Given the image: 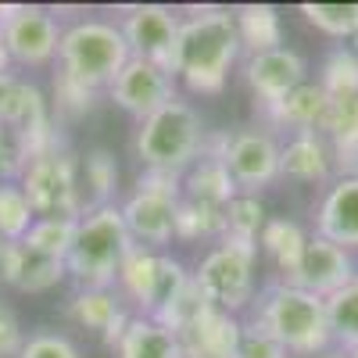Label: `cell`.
<instances>
[{"mask_svg":"<svg viewBox=\"0 0 358 358\" xmlns=\"http://www.w3.org/2000/svg\"><path fill=\"white\" fill-rule=\"evenodd\" d=\"M241 36L226 8H197L179 25V40L172 54V76L183 79L190 94H222L229 69L241 57Z\"/></svg>","mask_w":358,"mask_h":358,"instance_id":"1","label":"cell"},{"mask_svg":"<svg viewBox=\"0 0 358 358\" xmlns=\"http://www.w3.org/2000/svg\"><path fill=\"white\" fill-rule=\"evenodd\" d=\"M251 326H258L287 355H297V358H315L326 348H334L326 301L283 280L268 283L258 294V301L251 305Z\"/></svg>","mask_w":358,"mask_h":358,"instance_id":"2","label":"cell"},{"mask_svg":"<svg viewBox=\"0 0 358 358\" xmlns=\"http://www.w3.org/2000/svg\"><path fill=\"white\" fill-rule=\"evenodd\" d=\"M133 248L136 244L126 229L122 208L118 204L86 208L76 222V241L65 258V268L79 290H111L118 280V268H122Z\"/></svg>","mask_w":358,"mask_h":358,"instance_id":"3","label":"cell"},{"mask_svg":"<svg viewBox=\"0 0 358 358\" xmlns=\"http://www.w3.org/2000/svg\"><path fill=\"white\" fill-rule=\"evenodd\" d=\"M129 47L118 22L108 18H79L72 25H62V43H57V72L79 83L83 90H104L115 83V76L126 69Z\"/></svg>","mask_w":358,"mask_h":358,"instance_id":"4","label":"cell"},{"mask_svg":"<svg viewBox=\"0 0 358 358\" xmlns=\"http://www.w3.org/2000/svg\"><path fill=\"white\" fill-rule=\"evenodd\" d=\"M208 129L201 126V115L187 101H169L155 115H147L136 129V158L151 172L183 176L204 151Z\"/></svg>","mask_w":358,"mask_h":358,"instance_id":"5","label":"cell"},{"mask_svg":"<svg viewBox=\"0 0 358 358\" xmlns=\"http://www.w3.org/2000/svg\"><path fill=\"white\" fill-rule=\"evenodd\" d=\"M255 258L258 244L219 241L194 268V287L212 308L241 315L255 305Z\"/></svg>","mask_w":358,"mask_h":358,"instance_id":"6","label":"cell"},{"mask_svg":"<svg viewBox=\"0 0 358 358\" xmlns=\"http://www.w3.org/2000/svg\"><path fill=\"white\" fill-rule=\"evenodd\" d=\"M18 187L25 190L36 219H79L86 212L79 187V162L62 143L29 158V165L18 176Z\"/></svg>","mask_w":358,"mask_h":358,"instance_id":"7","label":"cell"},{"mask_svg":"<svg viewBox=\"0 0 358 358\" xmlns=\"http://www.w3.org/2000/svg\"><path fill=\"white\" fill-rule=\"evenodd\" d=\"M183 197V176H169V172H151L143 169L133 194L118 204L122 208L126 229L133 236V244L162 251L172 236H176V208Z\"/></svg>","mask_w":358,"mask_h":358,"instance_id":"8","label":"cell"},{"mask_svg":"<svg viewBox=\"0 0 358 358\" xmlns=\"http://www.w3.org/2000/svg\"><path fill=\"white\" fill-rule=\"evenodd\" d=\"M190 273L183 268V262L172 258V255H162V251H151V248H133L118 268V287H122L126 301H133L140 308V315H162L179 294L190 287Z\"/></svg>","mask_w":358,"mask_h":358,"instance_id":"9","label":"cell"},{"mask_svg":"<svg viewBox=\"0 0 358 358\" xmlns=\"http://www.w3.org/2000/svg\"><path fill=\"white\" fill-rule=\"evenodd\" d=\"M0 36H4L11 65L40 69L57 62V43H62V25L43 8L29 4H4L0 8Z\"/></svg>","mask_w":358,"mask_h":358,"instance_id":"10","label":"cell"},{"mask_svg":"<svg viewBox=\"0 0 358 358\" xmlns=\"http://www.w3.org/2000/svg\"><path fill=\"white\" fill-rule=\"evenodd\" d=\"M222 165L241 194H262L280 179V140L268 129H236L226 136Z\"/></svg>","mask_w":358,"mask_h":358,"instance_id":"11","label":"cell"},{"mask_svg":"<svg viewBox=\"0 0 358 358\" xmlns=\"http://www.w3.org/2000/svg\"><path fill=\"white\" fill-rule=\"evenodd\" d=\"M179 25H183V18L165 4L126 8L122 22H118V29H122V36H126V47H129V57H143V62H155L169 72H172Z\"/></svg>","mask_w":358,"mask_h":358,"instance_id":"12","label":"cell"},{"mask_svg":"<svg viewBox=\"0 0 358 358\" xmlns=\"http://www.w3.org/2000/svg\"><path fill=\"white\" fill-rule=\"evenodd\" d=\"M108 97L122 108L126 115H133L136 122H143L147 115H155L158 108H165L169 101H176V76L155 62L143 57H129L126 69L115 76V83L108 86Z\"/></svg>","mask_w":358,"mask_h":358,"instance_id":"13","label":"cell"},{"mask_svg":"<svg viewBox=\"0 0 358 358\" xmlns=\"http://www.w3.org/2000/svg\"><path fill=\"white\" fill-rule=\"evenodd\" d=\"M244 79L251 86L258 108H265V104L283 101L290 90H297L301 83H308V62L290 47H276V50H265V54H248Z\"/></svg>","mask_w":358,"mask_h":358,"instance_id":"14","label":"cell"},{"mask_svg":"<svg viewBox=\"0 0 358 358\" xmlns=\"http://www.w3.org/2000/svg\"><path fill=\"white\" fill-rule=\"evenodd\" d=\"M351 276H355L351 251H344V248H337L330 241H322L319 233H308L305 255H301V262H297L294 276L283 280V283L301 287V290H308V294H315V297H322V301H326V297L337 294Z\"/></svg>","mask_w":358,"mask_h":358,"instance_id":"15","label":"cell"},{"mask_svg":"<svg viewBox=\"0 0 358 358\" xmlns=\"http://www.w3.org/2000/svg\"><path fill=\"white\" fill-rule=\"evenodd\" d=\"M241 334H244L241 315L204 305L176 337L183 344V358H236Z\"/></svg>","mask_w":358,"mask_h":358,"instance_id":"16","label":"cell"},{"mask_svg":"<svg viewBox=\"0 0 358 358\" xmlns=\"http://www.w3.org/2000/svg\"><path fill=\"white\" fill-rule=\"evenodd\" d=\"M315 233L344 251H358V176H337L315 208Z\"/></svg>","mask_w":358,"mask_h":358,"instance_id":"17","label":"cell"},{"mask_svg":"<svg viewBox=\"0 0 358 358\" xmlns=\"http://www.w3.org/2000/svg\"><path fill=\"white\" fill-rule=\"evenodd\" d=\"M334 147L319 129L294 133L280 143V176L297 183H334Z\"/></svg>","mask_w":358,"mask_h":358,"instance_id":"18","label":"cell"},{"mask_svg":"<svg viewBox=\"0 0 358 358\" xmlns=\"http://www.w3.org/2000/svg\"><path fill=\"white\" fill-rule=\"evenodd\" d=\"M326 104H330L326 90L308 79V83H301L297 90H290L283 101L265 104L262 115L268 118V126L290 129V136H294V133H312V129H319L322 115H326Z\"/></svg>","mask_w":358,"mask_h":358,"instance_id":"19","label":"cell"},{"mask_svg":"<svg viewBox=\"0 0 358 358\" xmlns=\"http://www.w3.org/2000/svg\"><path fill=\"white\" fill-rule=\"evenodd\" d=\"M118 358H183L179 337L151 315H133L122 341L115 348Z\"/></svg>","mask_w":358,"mask_h":358,"instance_id":"20","label":"cell"},{"mask_svg":"<svg viewBox=\"0 0 358 358\" xmlns=\"http://www.w3.org/2000/svg\"><path fill=\"white\" fill-rule=\"evenodd\" d=\"M233 25H236V36H241V47L248 54H265V50L283 47V22L273 4L233 8Z\"/></svg>","mask_w":358,"mask_h":358,"instance_id":"21","label":"cell"},{"mask_svg":"<svg viewBox=\"0 0 358 358\" xmlns=\"http://www.w3.org/2000/svg\"><path fill=\"white\" fill-rule=\"evenodd\" d=\"M236 194L233 176L226 172V165L219 158H197L187 172H183V197L197 201V204H212V208H226Z\"/></svg>","mask_w":358,"mask_h":358,"instance_id":"22","label":"cell"},{"mask_svg":"<svg viewBox=\"0 0 358 358\" xmlns=\"http://www.w3.org/2000/svg\"><path fill=\"white\" fill-rule=\"evenodd\" d=\"M305 244H308V233L294 219H268L262 236H258V248L268 255V262L276 265L280 280L294 276L297 262H301V255H305Z\"/></svg>","mask_w":358,"mask_h":358,"instance_id":"23","label":"cell"},{"mask_svg":"<svg viewBox=\"0 0 358 358\" xmlns=\"http://www.w3.org/2000/svg\"><path fill=\"white\" fill-rule=\"evenodd\" d=\"M122 312H126L122 297L115 290H76L72 301H69V315L83 326V330H97L101 337Z\"/></svg>","mask_w":358,"mask_h":358,"instance_id":"24","label":"cell"},{"mask_svg":"<svg viewBox=\"0 0 358 358\" xmlns=\"http://www.w3.org/2000/svg\"><path fill=\"white\" fill-rule=\"evenodd\" d=\"M226 233V208L197 204L179 197L176 208V236L179 241H222Z\"/></svg>","mask_w":358,"mask_h":358,"instance_id":"25","label":"cell"},{"mask_svg":"<svg viewBox=\"0 0 358 358\" xmlns=\"http://www.w3.org/2000/svg\"><path fill=\"white\" fill-rule=\"evenodd\" d=\"M326 315H330V334H334V348H358V273L337 290L326 297Z\"/></svg>","mask_w":358,"mask_h":358,"instance_id":"26","label":"cell"},{"mask_svg":"<svg viewBox=\"0 0 358 358\" xmlns=\"http://www.w3.org/2000/svg\"><path fill=\"white\" fill-rule=\"evenodd\" d=\"M265 222H268V215H265L262 197H258V194H236V197L226 204V233H222V241L258 244Z\"/></svg>","mask_w":358,"mask_h":358,"instance_id":"27","label":"cell"},{"mask_svg":"<svg viewBox=\"0 0 358 358\" xmlns=\"http://www.w3.org/2000/svg\"><path fill=\"white\" fill-rule=\"evenodd\" d=\"M301 15L308 25H315L322 36L348 40L358 36V0H315V4H301Z\"/></svg>","mask_w":358,"mask_h":358,"instance_id":"28","label":"cell"},{"mask_svg":"<svg viewBox=\"0 0 358 358\" xmlns=\"http://www.w3.org/2000/svg\"><path fill=\"white\" fill-rule=\"evenodd\" d=\"M315 83L326 90V97H330V101L358 97V50H351V47L330 50Z\"/></svg>","mask_w":358,"mask_h":358,"instance_id":"29","label":"cell"},{"mask_svg":"<svg viewBox=\"0 0 358 358\" xmlns=\"http://www.w3.org/2000/svg\"><path fill=\"white\" fill-rule=\"evenodd\" d=\"M76 222L79 219H36L29 226V233L22 236V244L43 258L65 262L72 251V241H76Z\"/></svg>","mask_w":358,"mask_h":358,"instance_id":"30","label":"cell"},{"mask_svg":"<svg viewBox=\"0 0 358 358\" xmlns=\"http://www.w3.org/2000/svg\"><path fill=\"white\" fill-rule=\"evenodd\" d=\"M83 204L86 208H101V204H115V190H118V165L108 151H94L83 162Z\"/></svg>","mask_w":358,"mask_h":358,"instance_id":"31","label":"cell"},{"mask_svg":"<svg viewBox=\"0 0 358 358\" xmlns=\"http://www.w3.org/2000/svg\"><path fill=\"white\" fill-rule=\"evenodd\" d=\"M33 222L36 212L25 190L18 183H0V241H22Z\"/></svg>","mask_w":358,"mask_h":358,"instance_id":"32","label":"cell"},{"mask_svg":"<svg viewBox=\"0 0 358 358\" xmlns=\"http://www.w3.org/2000/svg\"><path fill=\"white\" fill-rule=\"evenodd\" d=\"M25 248V244H22ZM69 276V268H65V262H57V258H43V255H36V251H29L25 248V255H22V273H18V290H25V294H43V290H50V287H57Z\"/></svg>","mask_w":358,"mask_h":358,"instance_id":"33","label":"cell"},{"mask_svg":"<svg viewBox=\"0 0 358 358\" xmlns=\"http://www.w3.org/2000/svg\"><path fill=\"white\" fill-rule=\"evenodd\" d=\"M29 158L33 151H29L25 133H18L15 126H0V183H18Z\"/></svg>","mask_w":358,"mask_h":358,"instance_id":"34","label":"cell"},{"mask_svg":"<svg viewBox=\"0 0 358 358\" xmlns=\"http://www.w3.org/2000/svg\"><path fill=\"white\" fill-rule=\"evenodd\" d=\"M101 94H94V90H83L79 83L65 79L62 72L54 76V108L62 115H86L90 108L97 104Z\"/></svg>","mask_w":358,"mask_h":358,"instance_id":"35","label":"cell"},{"mask_svg":"<svg viewBox=\"0 0 358 358\" xmlns=\"http://www.w3.org/2000/svg\"><path fill=\"white\" fill-rule=\"evenodd\" d=\"M18 358H83V355L62 334H33V337H25Z\"/></svg>","mask_w":358,"mask_h":358,"instance_id":"36","label":"cell"},{"mask_svg":"<svg viewBox=\"0 0 358 358\" xmlns=\"http://www.w3.org/2000/svg\"><path fill=\"white\" fill-rule=\"evenodd\" d=\"M236 358H290L273 337L262 334L258 326L244 322V334H241V344H236Z\"/></svg>","mask_w":358,"mask_h":358,"instance_id":"37","label":"cell"},{"mask_svg":"<svg viewBox=\"0 0 358 358\" xmlns=\"http://www.w3.org/2000/svg\"><path fill=\"white\" fill-rule=\"evenodd\" d=\"M22 344H25V334H22L15 308L0 301V358H18Z\"/></svg>","mask_w":358,"mask_h":358,"instance_id":"38","label":"cell"},{"mask_svg":"<svg viewBox=\"0 0 358 358\" xmlns=\"http://www.w3.org/2000/svg\"><path fill=\"white\" fill-rule=\"evenodd\" d=\"M22 241H0V287H15L22 273Z\"/></svg>","mask_w":358,"mask_h":358,"instance_id":"39","label":"cell"},{"mask_svg":"<svg viewBox=\"0 0 358 358\" xmlns=\"http://www.w3.org/2000/svg\"><path fill=\"white\" fill-rule=\"evenodd\" d=\"M18 90H22V76H15V72L0 76V126H11L15 104H18Z\"/></svg>","mask_w":358,"mask_h":358,"instance_id":"40","label":"cell"},{"mask_svg":"<svg viewBox=\"0 0 358 358\" xmlns=\"http://www.w3.org/2000/svg\"><path fill=\"white\" fill-rule=\"evenodd\" d=\"M11 69V57H8V47H4V36H0V76Z\"/></svg>","mask_w":358,"mask_h":358,"instance_id":"41","label":"cell"},{"mask_svg":"<svg viewBox=\"0 0 358 358\" xmlns=\"http://www.w3.org/2000/svg\"><path fill=\"white\" fill-rule=\"evenodd\" d=\"M315 358H348V351H344V348H326V351L315 355Z\"/></svg>","mask_w":358,"mask_h":358,"instance_id":"42","label":"cell"},{"mask_svg":"<svg viewBox=\"0 0 358 358\" xmlns=\"http://www.w3.org/2000/svg\"><path fill=\"white\" fill-rule=\"evenodd\" d=\"M348 358H358V348H351V351H348Z\"/></svg>","mask_w":358,"mask_h":358,"instance_id":"43","label":"cell"}]
</instances>
